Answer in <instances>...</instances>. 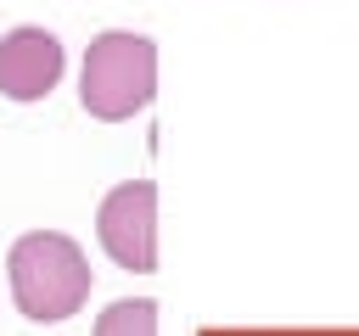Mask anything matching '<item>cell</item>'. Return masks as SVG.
<instances>
[{
  "label": "cell",
  "mask_w": 359,
  "mask_h": 336,
  "mask_svg": "<svg viewBox=\"0 0 359 336\" xmlns=\"http://www.w3.org/2000/svg\"><path fill=\"white\" fill-rule=\"evenodd\" d=\"M6 280H11L17 314L34 319V325L73 319L90 302V286H95L79 241L62 235V230H28V235H17L11 252H6Z\"/></svg>",
  "instance_id": "6da1fadb"
},
{
  "label": "cell",
  "mask_w": 359,
  "mask_h": 336,
  "mask_svg": "<svg viewBox=\"0 0 359 336\" xmlns=\"http://www.w3.org/2000/svg\"><path fill=\"white\" fill-rule=\"evenodd\" d=\"M157 95V45L135 28H107L90 39L79 67V106L101 123H129Z\"/></svg>",
  "instance_id": "7a4b0ae2"
},
{
  "label": "cell",
  "mask_w": 359,
  "mask_h": 336,
  "mask_svg": "<svg viewBox=\"0 0 359 336\" xmlns=\"http://www.w3.org/2000/svg\"><path fill=\"white\" fill-rule=\"evenodd\" d=\"M95 241L118 269L151 274L157 269V185L151 179L112 185L95 207Z\"/></svg>",
  "instance_id": "3957f363"
},
{
  "label": "cell",
  "mask_w": 359,
  "mask_h": 336,
  "mask_svg": "<svg viewBox=\"0 0 359 336\" xmlns=\"http://www.w3.org/2000/svg\"><path fill=\"white\" fill-rule=\"evenodd\" d=\"M62 67H67V50L50 28L22 22V28L0 34V95L6 101H17V106L45 101L62 84Z\"/></svg>",
  "instance_id": "277c9868"
},
{
  "label": "cell",
  "mask_w": 359,
  "mask_h": 336,
  "mask_svg": "<svg viewBox=\"0 0 359 336\" xmlns=\"http://www.w3.org/2000/svg\"><path fill=\"white\" fill-rule=\"evenodd\" d=\"M90 336H157V302L151 297H118L95 314Z\"/></svg>",
  "instance_id": "5b68a950"
}]
</instances>
